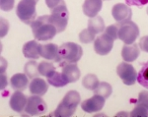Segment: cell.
<instances>
[{"label": "cell", "instance_id": "1", "mask_svg": "<svg viewBox=\"0 0 148 117\" xmlns=\"http://www.w3.org/2000/svg\"><path fill=\"white\" fill-rule=\"evenodd\" d=\"M49 16H40L32 23L33 33L36 39L38 40H49L53 39L57 33V30L49 20Z\"/></svg>", "mask_w": 148, "mask_h": 117}, {"label": "cell", "instance_id": "2", "mask_svg": "<svg viewBox=\"0 0 148 117\" xmlns=\"http://www.w3.org/2000/svg\"><path fill=\"white\" fill-rule=\"evenodd\" d=\"M83 55V49L79 44L74 42H65L59 46L58 57L56 61L62 67L67 63H77Z\"/></svg>", "mask_w": 148, "mask_h": 117}, {"label": "cell", "instance_id": "3", "mask_svg": "<svg viewBox=\"0 0 148 117\" xmlns=\"http://www.w3.org/2000/svg\"><path fill=\"white\" fill-rule=\"evenodd\" d=\"M81 101L80 94L76 90H69L61 102L58 104L57 108L51 115L56 117H69L72 116L76 110V107Z\"/></svg>", "mask_w": 148, "mask_h": 117}, {"label": "cell", "instance_id": "4", "mask_svg": "<svg viewBox=\"0 0 148 117\" xmlns=\"http://www.w3.org/2000/svg\"><path fill=\"white\" fill-rule=\"evenodd\" d=\"M37 2V0H21L19 2L16 8V14L23 23L31 26L37 19V12H36Z\"/></svg>", "mask_w": 148, "mask_h": 117}, {"label": "cell", "instance_id": "5", "mask_svg": "<svg viewBox=\"0 0 148 117\" xmlns=\"http://www.w3.org/2000/svg\"><path fill=\"white\" fill-rule=\"evenodd\" d=\"M119 39L125 42V44H132L139 37V28L132 21L118 23Z\"/></svg>", "mask_w": 148, "mask_h": 117}, {"label": "cell", "instance_id": "6", "mask_svg": "<svg viewBox=\"0 0 148 117\" xmlns=\"http://www.w3.org/2000/svg\"><path fill=\"white\" fill-rule=\"evenodd\" d=\"M51 14L49 17V20L51 24L56 27L57 33H62L67 27L68 19H69V12L66 8V5L58 7L56 9L51 10Z\"/></svg>", "mask_w": 148, "mask_h": 117}, {"label": "cell", "instance_id": "7", "mask_svg": "<svg viewBox=\"0 0 148 117\" xmlns=\"http://www.w3.org/2000/svg\"><path fill=\"white\" fill-rule=\"evenodd\" d=\"M47 103L40 97V95H33L28 97L25 111L29 115H40V114H44L47 111Z\"/></svg>", "mask_w": 148, "mask_h": 117}, {"label": "cell", "instance_id": "8", "mask_svg": "<svg viewBox=\"0 0 148 117\" xmlns=\"http://www.w3.org/2000/svg\"><path fill=\"white\" fill-rule=\"evenodd\" d=\"M116 74L126 86L133 85L137 80V73L135 71L134 67L130 63H125V61L118 65Z\"/></svg>", "mask_w": 148, "mask_h": 117}, {"label": "cell", "instance_id": "9", "mask_svg": "<svg viewBox=\"0 0 148 117\" xmlns=\"http://www.w3.org/2000/svg\"><path fill=\"white\" fill-rule=\"evenodd\" d=\"M114 39L111 37L108 33H104L95 39L94 40V49L95 52L99 55H107L111 52L112 48L114 46Z\"/></svg>", "mask_w": 148, "mask_h": 117}, {"label": "cell", "instance_id": "10", "mask_svg": "<svg viewBox=\"0 0 148 117\" xmlns=\"http://www.w3.org/2000/svg\"><path fill=\"white\" fill-rule=\"evenodd\" d=\"M105 99H106L103 97L102 95H95L90 99H85L84 101L81 102V108L88 113L100 111L105 105Z\"/></svg>", "mask_w": 148, "mask_h": 117}, {"label": "cell", "instance_id": "11", "mask_svg": "<svg viewBox=\"0 0 148 117\" xmlns=\"http://www.w3.org/2000/svg\"><path fill=\"white\" fill-rule=\"evenodd\" d=\"M112 15L116 23H123L126 21H130L132 17V11L130 6L123 3H118L114 5L112 9Z\"/></svg>", "mask_w": 148, "mask_h": 117}, {"label": "cell", "instance_id": "12", "mask_svg": "<svg viewBox=\"0 0 148 117\" xmlns=\"http://www.w3.org/2000/svg\"><path fill=\"white\" fill-rule=\"evenodd\" d=\"M28 97L21 90H16L10 97V107L16 112H23L27 105Z\"/></svg>", "mask_w": 148, "mask_h": 117}, {"label": "cell", "instance_id": "13", "mask_svg": "<svg viewBox=\"0 0 148 117\" xmlns=\"http://www.w3.org/2000/svg\"><path fill=\"white\" fill-rule=\"evenodd\" d=\"M103 6V0H85L83 3L82 9L85 16L93 18L97 16L101 11Z\"/></svg>", "mask_w": 148, "mask_h": 117}, {"label": "cell", "instance_id": "14", "mask_svg": "<svg viewBox=\"0 0 148 117\" xmlns=\"http://www.w3.org/2000/svg\"><path fill=\"white\" fill-rule=\"evenodd\" d=\"M29 90L32 95H44L49 90V83H47L44 79L36 77L32 79L29 85Z\"/></svg>", "mask_w": 148, "mask_h": 117}, {"label": "cell", "instance_id": "15", "mask_svg": "<svg viewBox=\"0 0 148 117\" xmlns=\"http://www.w3.org/2000/svg\"><path fill=\"white\" fill-rule=\"evenodd\" d=\"M40 44L37 40H31L24 44L23 46V54L25 57L29 59H39L40 57Z\"/></svg>", "mask_w": 148, "mask_h": 117}, {"label": "cell", "instance_id": "16", "mask_svg": "<svg viewBox=\"0 0 148 117\" xmlns=\"http://www.w3.org/2000/svg\"><path fill=\"white\" fill-rule=\"evenodd\" d=\"M62 74L69 83H74L79 80L81 72L76 63H67L62 66Z\"/></svg>", "mask_w": 148, "mask_h": 117}, {"label": "cell", "instance_id": "17", "mask_svg": "<svg viewBox=\"0 0 148 117\" xmlns=\"http://www.w3.org/2000/svg\"><path fill=\"white\" fill-rule=\"evenodd\" d=\"M140 53L139 45L136 44H125L121 49V57L125 62H132L137 58Z\"/></svg>", "mask_w": 148, "mask_h": 117}, {"label": "cell", "instance_id": "18", "mask_svg": "<svg viewBox=\"0 0 148 117\" xmlns=\"http://www.w3.org/2000/svg\"><path fill=\"white\" fill-rule=\"evenodd\" d=\"M59 52V46H57L54 44H40V56L44 57L47 60H53L56 61L58 57Z\"/></svg>", "mask_w": 148, "mask_h": 117}, {"label": "cell", "instance_id": "19", "mask_svg": "<svg viewBox=\"0 0 148 117\" xmlns=\"http://www.w3.org/2000/svg\"><path fill=\"white\" fill-rule=\"evenodd\" d=\"M28 78H29L28 76L23 73H18L13 75L10 80V85L12 89L16 90H21V92L27 89L29 84Z\"/></svg>", "mask_w": 148, "mask_h": 117}, {"label": "cell", "instance_id": "20", "mask_svg": "<svg viewBox=\"0 0 148 117\" xmlns=\"http://www.w3.org/2000/svg\"><path fill=\"white\" fill-rule=\"evenodd\" d=\"M88 30L95 35L101 33L105 30V22L101 16H95L88 21Z\"/></svg>", "mask_w": 148, "mask_h": 117}, {"label": "cell", "instance_id": "21", "mask_svg": "<svg viewBox=\"0 0 148 117\" xmlns=\"http://www.w3.org/2000/svg\"><path fill=\"white\" fill-rule=\"evenodd\" d=\"M47 83L56 88H61V87L66 86L67 84H69L67 79L64 77L62 72L59 73V72H56V71H54L51 76L47 77Z\"/></svg>", "mask_w": 148, "mask_h": 117}, {"label": "cell", "instance_id": "22", "mask_svg": "<svg viewBox=\"0 0 148 117\" xmlns=\"http://www.w3.org/2000/svg\"><path fill=\"white\" fill-rule=\"evenodd\" d=\"M24 71H25V74L30 79H34L36 77H38L39 75H40L39 72V65L34 60H30L26 63Z\"/></svg>", "mask_w": 148, "mask_h": 117}, {"label": "cell", "instance_id": "23", "mask_svg": "<svg viewBox=\"0 0 148 117\" xmlns=\"http://www.w3.org/2000/svg\"><path fill=\"white\" fill-rule=\"evenodd\" d=\"M99 80H98L97 76L94 74H88L86 75L82 80V85L85 89L90 90H94L99 85Z\"/></svg>", "mask_w": 148, "mask_h": 117}, {"label": "cell", "instance_id": "24", "mask_svg": "<svg viewBox=\"0 0 148 117\" xmlns=\"http://www.w3.org/2000/svg\"><path fill=\"white\" fill-rule=\"evenodd\" d=\"M94 93L95 95H100L103 97H105V99H108L110 95H112V93H113V88H112V86L109 83L101 82L99 83L98 87L94 90Z\"/></svg>", "mask_w": 148, "mask_h": 117}, {"label": "cell", "instance_id": "25", "mask_svg": "<svg viewBox=\"0 0 148 117\" xmlns=\"http://www.w3.org/2000/svg\"><path fill=\"white\" fill-rule=\"evenodd\" d=\"M137 81L142 87L148 89V61L143 64L140 71L138 72Z\"/></svg>", "mask_w": 148, "mask_h": 117}, {"label": "cell", "instance_id": "26", "mask_svg": "<svg viewBox=\"0 0 148 117\" xmlns=\"http://www.w3.org/2000/svg\"><path fill=\"white\" fill-rule=\"evenodd\" d=\"M56 71V67L52 63H49V62L47 61H42L39 64V72L42 76H45V77H49L51 76L52 73Z\"/></svg>", "mask_w": 148, "mask_h": 117}, {"label": "cell", "instance_id": "27", "mask_svg": "<svg viewBox=\"0 0 148 117\" xmlns=\"http://www.w3.org/2000/svg\"><path fill=\"white\" fill-rule=\"evenodd\" d=\"M95 33L90 32L88 29H84L80 33H79V40L82 44H90L93 42V40H95Z\"/></svg>", "mask_w": 148, "mask_h": 117}, {"label": "cell", "instance_id": "28", "mask_svg": "<svg viewBox=\"0 0 148 117\" xmlns=\"http://www.w3.org/2000/svg\"><path fill=\"white\" fill-rule=\"evenodd\" d=\"M131 116L134 117H147L148 116V108L146 106L142 105V104L136 103L134 109L130 113Z\"/></svg>", "mask_w": 148, "mask_h": 117}, {"label": "cell", "instance_id": "29", "mask_svg": "<svg viewBox=\"0 0 148 117\" xmlns=\"http://www.w3.org/2000/svg\"><path fill=\"white\" fill-rule=\"evenodd\" d=\"M105 33H108L111 37H113L114 39H119V26L118 24L116 25H111L109 27H107L105 29Z\"/></svg>", "mask_w": 148, "mask_h": 117}, {"label": "cell", "instance_id": "30", "mask_svg": "<svg viewBox=\"0 0 148 117\" xmlns=\"http://www.w3.org/2000/svg\"><path fill=\"white\" fill-rule=\"evenodd\" d=\"M46 4L49 8V10H53V9H56L58 7L66 5L64 0H46Z\"/></svg>", "mask_w": 148, "mask_h": 117}, {"label": "cell", "instance_id": "31", "mask_svg": "<svg viewBox=\"0 0 148 117\" xmlns=\"http://www.w3.org/2000/svg\"><path fill=\"white\" fill-rule=\"evenodd\" d=\"M15 0H0V6L3 11H11L14 8Z\"/></svg>", "mask_w": 148, "mask_h": 117}, {"label": "cell", "instance_id": "32", "mask_svg": "<svg viewBox=\"0 0 148 117\" xmlns=\"http://www.w3.org/2000/svg\"><path fill=\"white\" fill-rule=\"evenodd\" d=\"M136 103L142 104V105L146 106L148 108V90H142V92L139 93Z\"/></svg>", "mask_w": 148, "mask_h": 117}, {"label": "cell", "instance_id": "33", "mask_svg": "<svg viewBox=\"0 0 148 117\" xmlns=\"http://www.w3.org/2000/svg\"><path fill=\"white\" fill-rule=\"evenodd\" d=\"M125 2H126V5L141 7L146 5L148 3V0H125Z\"/></svg>", "mask_w": 148, "mask_h": 117}, {"label": "cell", "instance_id": "34", "mask_svg": "<svg viewBox=\"0 0 148 117\" xmlns=\"http://www.w3.org/2000/svg\"><path fill=\"white\" fill-rule=\"evenodd\" d=\"M139 48L143 50L144 52H148V35H145V37H142L141 39H139Z\"/></svg>", "mask_w": 148, "mask_h": 117}, {"label": "cell", "instance_id": "35", "mask_svg": "<svg viewBox=\"0 0 148 117\" xmlns=\"http://www.w3.org/2000/svg\"><path fill=\"white\" fill-rule=\"evenodd\" d=\"M9 30V23L5 19H1V37H3L4 35H7Z\"/></svg>", "mask_w": 148, "mask_h": 117}, {"label": "cell", "instance_id": "36", "mask_svg": "<svg viewBox=\"0 0 148 117\" xmlns=\"http://www.w3.org/2000/svg\"><path fill=\"white\" fill-rule=\"evenodd\" d=\"M5 87H7V77L4 73H1V89L3 90Z\"/></svg>", "mask_w": 148, "mask_h": 117}, {"label": "cell", "instance_id": "37", "mask_svg": "<svg viewBox=\"0 0 148 117\" xmlns=\"http://www.w3.org/2000/svg\"><path fill=\"white\" fill-rule=\"evenodd\" d=\"M1 73H4L5 69L7 68V61L4 58H1Z\"/></svg>", "mask_w": 148, "mask_h": 117}, {"label": "cell", "instance_id": "38", "mask_svg": "<svg viewBox=\"0 0 148 117\" xmlns=\"http://www.w3.org/2000/svg\"><path fill=\"white\" fill-rule=\"evenodd\" d=\"M146 12H147V14H148V7H147V10H146Z\"/></svg>", "mask_w": 148, "mask_h": 117}, {"label": "cell", "instance_id": "39", "mask_svg": "<svg viewBox=\"0 0 148 117\" xmlns=\"http://www.w3.org/2000/svg\"><path fill=\"white\" fill-rule=\"evenodd\" d=\"M107 1H109V0H107Z\"/></svg>", "mask_w": 148, "mask_h": 117}, {"label": "cell", "instance_id": "40", "mask_svg": "<svg viewBox=\"0 0 148 117\" xmlns=\"http://www.w3.org/2000/svg\"><path fill=\"white\" fill-rule=\"evenodd\" d=\"M37 1H39V0H37Z\"/></svg>", "mask_w": 148, "mask_h": 117}]
</instances>
